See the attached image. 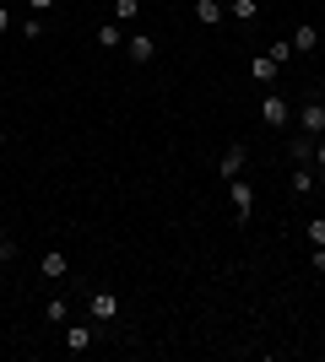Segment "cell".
Listing matches in <instances>:
<instances>
[{
  "label": "cell",
  "instance_id": "7a4b0ae2",
  "mask_svg": "<svg viewBox=\"0 0 325 362\" xmlns=\"http://www.w3.org/2000/svg\"><path fill=\"white\" fill-rule=\"evenodd\" d=\"M81 303H87V319H98L103 330H108V325H120V314H125L120 298H114L108 287H87V292H81Z\"/></svg>",
  "mask_w": 325,
  "mask_h": 362
},
{
  "label": "cell",
  "instance_id": "d6986e66",
  "mask_svg": "<svg viewBox=\"0 0 325 362\" xmlns=\"http://www.w3.org/2000/svg\"><path fill=\"white\" fill-rule=\"evenodd\" d=\"M314 179H320V189H325V136L314 141Z\"/></svg>",
  "mask_w": 325,
  "mask_h": 362
},
{
  "label": "cell",
  "instance_id": "d4e9b609",
  "mask_svg": "<svg viewBox=\"0 0 325 362\" xmlns=\"http://www.w3.org/2000/svg\"><path fill=\"white\" fill-rule=\"evenodd\" d=\"M0 33H11V6H0Z\"/></svg>",
  "mask_w": 325,
  "mask_h": 362
},
{
  "label": "cell",
  "instance_id": "e0dca14e",
  "mask_svg": "<svg viewBox=\"0 0 325 362\" xmlns=\"http://www.w3.org/2000/svg\"><path fill=\"white\" fill-rule=\"evenodd\" d=\"M22 38H28V44H38V38H44V16H38V11H28V22H22Z\"/></svg>",
  "mask_w": 325,
  "mask_h": 362
},
{
  "label": "cell",
  "instance_id": "8992f818",
  "mask_svg": "<svg viewBox=\"0 0 325 362\" xmlns=\"http://www.w3.org/2000/svg\"><path fill=\"white\" fill-rule=\"evenodd\" d=\"M152 54H157L152 33H130V38H125V60H130V65H152Z\"/></svg>",
  "mask_w": 325,
  "mask_h": 362
},
{
  "label": "cell",
  "instance_id": "ffe728a7",
  "mask_svg": "<svg viewBox=\"0 0 325 362\" xmlns=\"http://www.w3.org/2000/svg\"><path fill=\"white\" fill-rule=\"evenodd\" d=\"M266 54H271V60H277V65H287V60H293V44H271V49H266Z\"/></svg>",
  "mask_w": 325,
  "mask_h": 362
},
{
  "label": "cell",
  "instance_id": "83f0119b",
  "mask_svg": "<svg viewBox=\"0 0 325 362\" xmlns=\"http://www.w3.org/2000/svg\"><path fill=\"white\" fill-rule=\"evenodd\" d=\"M0 146H6V130H0Z\"/></svg>",
  "mask_w": 325,
  "mask_h": 362
},
{
  "label": "cell",
  "instance_id": "8fae6325",
  "mask_svg": "<svg viewBox=\"0 0 325 362\" xmlns=\"http://www.w3.org/2000/svg\"><path fill=\"white\" fill-rule=\"evenodd\" d=\"M277 71H282V65L271 60V54H249V76H255L261 87H271V81H277Z\"/></svg>",
  "mask_w": 325,
  "mask_h": 362
},
{
  "label": "cell",
  "instance_id": "52a82bcc",
  "mask_svg": "<svg viewBox=\"0 0 325 362\" xmlns=\"http://www.w3.org/2000/svg\"><path fill=\"white\" fill-rule=\"evenodd\" d=\"M38 271H44L49 281H65V276H71V255H65V249H44V259H38Z\"/></svg>",
  "mask_w": 325,
  "mask_h": 362
},
{
  "label": "cell",
  "instance_id": "30bf717a",
  "mask_svg": "<svg viewBox=\"0 0 325 362\" xmlns=\"http://www.w3.org/2000/svg\"><path fill=\"white\" fill-rule=\"evenodd\" d=\"M195 22H201V28L228 22V6H222V0H195Z\"/></svg>",
  "mask_w": 325,
  "mask_h": 362
},
{
  "label": "cell",
  "instance_id": "9a60e30c",
  "mask_svg": "<svg viewBox=\"0 0 325 362\" xmlns=\"http://www.w3.org/2000/svg\"><path fill=\"white\" fill-rule=\"evenodd\" d=\"M228 16H233V22H244V28H249V22L261 16V0H228Z\"/></svg>",
  "mask_w": 325,
  "mask_h": 362
},
{
  "label": "cell",
  "instance_id": "7c38bea8",
  "mask_svg": "<svg viewBox=\"0 0 325 362\" xmlns=\"http://www.w3.org/2000/svg\"><path fill=\"white\" fill-rule=\"evenodd\" d=\"M287 44H293V54H309V49H320V28H314V22H304V28H293V38H287Z\"/></svg>",
  "mask_w": 325,
  "mask_h": 362
},
{
  "label": "cell",
  "instance_id": "5b68a950",
  "mask_svg": "<svg viewBox=\"0 0 325 362\" xmlns=\"http://www.w3.org/2000/svg\"><path fill=\"white\" fill-rule=\"evenodd\" d=\"M298 130H304V136H314V141L325 136V98H309V103L298 108Z\"/></svg>",
  "mask_w": 325,
  "mask_h": 362
},
{
  "label": "cell",
  "instance_id": "7402d4cb",
  "mask_svg": "<svg viewBox=\"0 0 325 362\" xmlns=\"http://www.w3.org/2000/svg\"><path fill=\"white\" fill-rule=\"evenodd\" d=\"M11 259H16V238H6L0 243V265H11Z\"/></svg>",
  "mask_w": 325,
  "mask_h": 362
},
{
  "label": "cell",
  "instance_id": "9c48e42d",
  "mask_svg": "<svg viewBox=\"0 0 325 362\" xmlns=\"http://www.w3.org/2000/svg\"><path fill=\"white\" fill-rule=\"evenodd\" d=\"M287 163H293V168H309V163H314V136H304V130H298V136L287 141Z\"/></svg>",
  "mask_w": 325,
  "mask_h": 362
},
{
  "label": "cell",
  "instance_id": "484cf974",
  "mask_svg": "<svg viewBox=\"0 0 325 362\" xmlns=\"http://www.w3.org/2000/svg\"><path fill=\"white\" fill-rule=\"evenodd\" d=\"M0 6H28V0H0Z\"/></svg>",
  "mask_w": 325,
  "mask_h": 362
},
{
  "label": "cell",
  "instance_id": "ba28073f",
  "mask_svg": "<svg viewBox=\"0 0 325 362\" xmlns=\"http://www.w3.org/2000/svg\"><path fill=\"white\" fill-rule=\"evenodd\" d=\"M244 163H249V146H228L222 157H217V173H222V179H239Z\"/></svg>",
  "mask_w": 325,
  "mask_h": 362
},
{
  "label": "cell",
  "instance_id": "6da1fadb",
  "mask_svg": "<svg viewBox=\"0 0 325 362\" xmlns=\"http://www.w3.org/2000/svg\"><path fill=\"white\" fill-rule=\"evenodd\" d=\"M98 341H103V325H98V319H65V351H71V357H87Z\"/></svg>",
  "mask_w": 325,
  "mask_h": 362
},
{
  "label": "cell",
  "instance_id": "44dd1931",
  "mask_svg": "<svg viewBox=\"0 0 325 362\" xmlns=\"http://www.w3.org/2000/svg\"><path fill=\"white\" fill-rule=\"evenodd\" d=\"M309 243H325V216H314V222H309Z\"/></svg>",
  "mask_w": 325,
  "mask_h": 362
},
{
  "label": "cell",
  "instance_id": "3957f363",
  "mask_svg": "<svg viewBox=\"0 0 325 362\" xmlns=\"http://www.w3.org/2000/svg\"><path fill=\"white\" fill-rule=\"evenodd\" d=\"M228 200H233V211H239L233 222H239V227H249V211H255V189H249V179H244V173H239V179H228Z\"/></svg>",
  "mask_w": 325,
  "mask_h": 362
},
{
  "label": "cell",
  "instance_id": "277c9868",
  "mask_svg": "<svg viewBox=\"0 0 325 362\" xmlns=\"http://www.w3.org/2000/svg\"><path fill=\"white\" fill-rule=\"evenodd\" d=\"M261 119L271 124V130L293 124V108H287V98H282V92H266V98H261Z\"/></svg>",
  "mask_w": 325,
  "mask_h": 362
},
{
  "label": "cell",
  "instance_id": "4fadbf2b",
  "mask_svg": "<svg viewBox=\"0 0 325 362\" xmlns=\"http://www.w3.org/2000/svg\"><path fill=\"white\" fill-rule=\"evenodd\" d=\"M44 319H49V325H60V330H65V319H71V298H65V292H55V298H44Z\"/></svg>",
  "mask_w": 325,
  "mask_h": 362
},
{
  "label": "cell",
  "instance_id": "2e32d148",
  "mask_svg": "<svg viewBox=\"0 0 325 362\" xmlns=\"http://www.w3.org/2000/svg\"><path fill=\"white\" fill-rule=\"evenodd\" d=\"M93 44H98V49H125V33L114 28V22H103V28L93 33Z\"/></svg>",
  "mask_w": 325,
  "mask_h": 362
},
{
  "label": "cell",
  "instance_id": "603a6c76",
  "mask_svg": "<svg viewBox=\"0 0 325 362\" xmlns=\"http://www.w3.org/2000/svg\"><path fill=\"white\" fill-rule=\"evenodd\" d=\"M309 265H314V271H325V243H314V249H309Z\"/></svg>",
  "mask_w": 325,
  "mask_h": 362
},
{
  "label": "cell",
  "instance_id": "5bb4252c",
  "mask_svg": "<svg viewBox=\"0 0 325 362\" xmlns=\"http://www.w3.org/2000/svg\"><path fill=\"white\" fill-rule=\"evenodd\" d=\"M314 189H320V179H314V163H309V168H293V195L304 200V195H314Z\"/></svg>",
  "mask_w": 325,
  "mask_h": 362
},
{
  "label": "cell",
  "instance_id": "cb8c5ba5",
  "mask_svg": "<svg viewBox=\"0 0 325 362\" xmlns=\"http://www.w3.org/2000/svg\"><path fill=\"white\" fill-rule=\"evenodd\" d=\"M55 6H60V0H28V11H38V16H44V11H55Z\"/></svg>",
  "mask_w": 325,
  "mask_h": 362
},
{
  "label": "cell",
  "instance_id": "4316f807",
  "mask_svg": "<svg viewBox=\"0 0 325 362\" xmlns=\"http://www.w3.org/2000/svg\"><path fill=\"white\" fill-rule=\"evenodd\" d=\"M6 238H11V233H6V222H0V243H6Z\"/></svg>",
  "mask_w": 325,
  "mask_h": 362
},
{
  "label": "cell",
  "instance_id": "ac0fdd59",
  "mask_svg": "<svg viewBox=\"0 0 325 362\" xmlns=\"http://www.w3.org/2000/svg\"><path fill=\"white\" fill-rule=\"evenodd\" d=\"M114 16H120V22H136V16H141V0H114Z\"/></svg>",
  "mask_w": 325,
  "mask_h": 362
}]
</instances>
